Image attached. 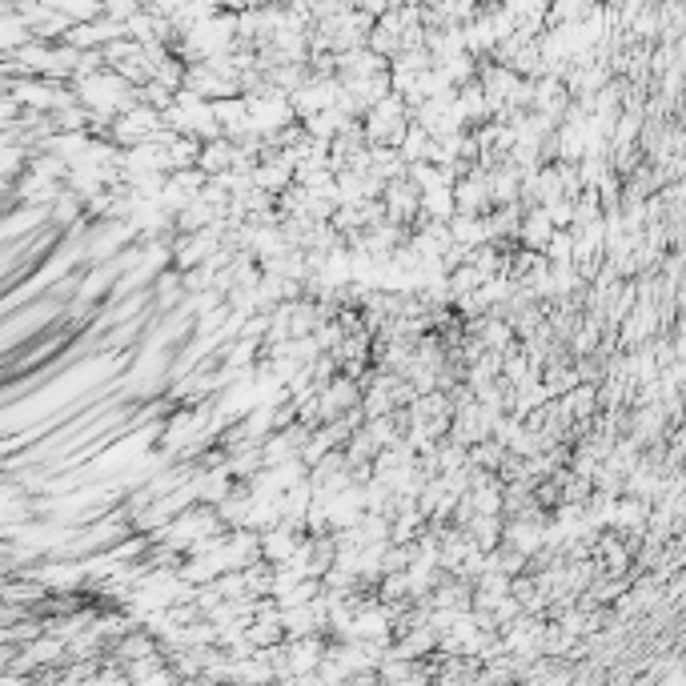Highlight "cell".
<instances>
[{"instance_id":"1","label":"cell","mask_w":686,"mask_h":686,"mask_svg":"<svg viewBox=\"0 0 686 686\" xmlns=\"http://www.w3.org/2000/svg\"><path fill=\"white\" fill-rule=\"evenodd\" d=\"M185 89L205 97V101H229V97H245L241 89V73L233 65V57H213L201 65H189L185 73Z\"/></svg>"},{"instance_id":"5","label":"cell","mask_w":686,"mask_h":686,"mask_svg":"<svg viewBox=\"0 0 686 686\" xmlns=\"http://www.w3.org/2000/svg\"><path fill=\"white\" fill-rule=\"evenodd\" d=\"M382 201H386V217L394 225H402V229H418L422 225V193H418V185L410 177L386 185V197Z\"/></svg>"},{"instance_id":"12","label":"cell","mask_w":686,"mask_h":686,"mask_svg":"<svg viewBox=\"0 0 686 686\" xmlns=\"http://www.w3.org/2000/svg\"><path fill=\"white\" fill-rule=\"evenodd\" d=\"M566 253H570V233H554V237H550V245H546V257L566 261Z\"/></svg>"},{"instance_id":"10","label":"cell","mask_w":686,"mask_h":686,"mask_svg":"<svg viewBox=\"0 0 686 686\" xmlns=\"http://www.w3.org/2000/svg\"><path fill=\"white\" fill-rule=\"evenodd\" d=\"M398 153H402V161L414 169V165H426L430 157H434V137L422 129V125H410V133H406V141L398 145Z\"/></svg>"},{"instance_id":"8","label":"cell","mask_w":686,"mask_h":686,"mask_svg":"<svg viewBox=\"0 0 686 686\" xmlns=\"http://www.w3.org/2000/svg\"><path fill=\"white\" fill-rule=\"evenodd\" d=\"M450 233H454V245L466 249V253H474V249H482V245L494 241L490 237V217H470V213H458L450 221Z\"/></svg>"},{"instance_id":"2","label":"cell","mask_w":686,"mask_h":686,"mask_svg":"<svg viewBox=\"0 0 686 686\" xmlns=\"http://www.w3.org/2000/svg\"><path fill=\"white\" fill-rule=\"evenodd\" d=\"M245 105H249L253 133H257L261 141H273V137H281L285 129H293V125H297L293 97H285V93H281V89H273V85H265V89L249 93V97H245Z\"/></svg>"},{"instance_id":"7","label":"cell","mask_w":686,"mask_h":686,"mask_svg":"<svg viewBox=\"0 0 686 686\" xmlns=\"http://www.w3.org/2000/svg\"><path fill=\"white\" fill-rule=\"evenodd\" d=\"M486 181H490V197H494V209H506V205H518L522 197V173L510 165V161H498L494 169H486Z\"/></svg>"},{"instance_id":"6","label":"cell","mask_w":686,"mask_h":686,"mask_svg":"<svg viewBox=\"0 0 686 686\" xmlns=\"http://www.w3.org/2000/svg\"><path fill=\"white\" fill-rule=\"evenodd\" d=\"M205 185H209V177L201 173V169H181V173H169V181H165V193H161V205H165V213H185L201 193H205Z\"/></svg>"},{"instance_id":"11","label":"cell","mask_w":686,"mask_h":686,"mask_svg":"<svg viewBox=\"0 0 686 686\" xmlns=\"http://www.w3.org/2000/svg\"><path fill=\"white\" fill-rule=\"evenodd\" d=\"M81 213H85V201H81L69 185H65V193L49 205V221H53V225H85V221H81Z\"/></svg>"},{"instance_id":"3","label":"cell","mask_w":686,"mask_h":686,"mask_svg":"<svg viewBox=\"0 0 686 686\" xmlns=\"http://www.w3.org/2000/svg\"><path fill=\"white\" fill-rule=\"evenodd\" d=\"M410 125H414V109L406 105V97H386L378 109H370L366 113V121H362V129H366V137H370V145H386V149H398L402 141H406V133H410Z\"/></svg>"},{"instance_id":"9","label":"cell","mask_w":686,"mask_h":686,"mask_svg":"<svg viewBox=\"0 0 686 686\" xmlns=\"http://www.w3.org/2000/svg\"><path fill=\"white\" fill-rule=\"evenodd\" d=\"M554 233H558V229H554L550 213L534 205V209H530V213L522 217V233H518V241H522V245H526L530 253H538V249L546 253V245H550V237H554Z\"/></svg>"},{"instance_id":"4","label":"cell","mask_w":686,"mask_h":686,"mask_svg":"<svg viewBox=\"0 0 686 686\" xmlns=\"http://www.w3.org/2000/svg\"><path fill=\"white\" fill-rule=\"evenodd\" d=\"M161 133H165V113H157V109H149V105L141 101L133 113H125V117H117V121H113L109 141H113V145H121V149H137V145L157 141Z\"/></svg>"}]
</instances>
